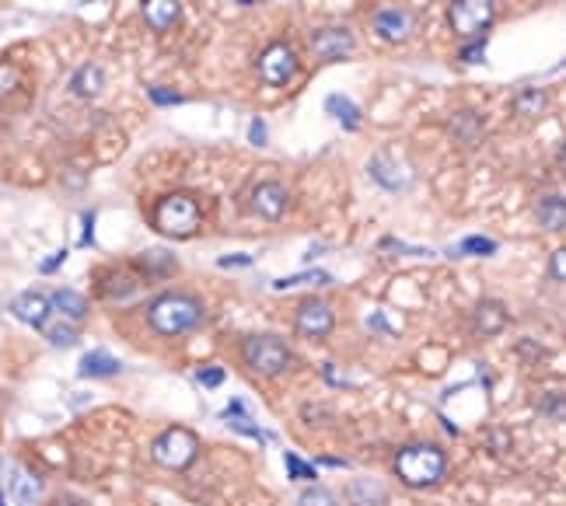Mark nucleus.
Wrapping results in <instances>:
<instances>
[{
    "label": "nucleus",
    "mask_w": 566,
    "mask_h": 506,
    "mask_svg": "<svg viewBox=\"0 0 566 506\" xmlns=\"http://www.w3.org/2000/svg\"><path fill=\"white\" fill-rule=\"evenodd\" d=\"M63 259H67V252H53V259H42V266H39V269H42V273H53V269L60 266Z\"/></svg>",
    "instance_id": "obj_36"
},
{
    "label": "nucleus",
    "mask_w": 566,
    "mask_h": 506,
    "mask_svg": "<svg viewBox=\"0 0 566 506\" xmlns=\"http://www.w3.org/2000/svg\"><path fill=\"white\" fill-rule=\"evenodd\" d=\"M98 290H102L105 297H130L133 290H137V283H133L130 276H119V273H116L109 283H105V287H98Z\"/></svg>",
    "instance_id": "obj_27"
},
{
    "label": "nucleus",
    "mask_w": 566,
    "mask_h": 506,
    "mask_svg": "<svg viewBox=\"0 0 566 506\" xmlns=\"http://www.w3.org/2000/svg\"><path fill=\"white\" fill-rule=\"evenodd\" d=\"M549 105V95L542 88H525L518 98H514V112L518 116H528V119H539Z\"/></svg>",
    "instance_id": "obj_21"
},
{
    "label": "nucleus",
    "mask_w": 566,
    "mask_h": 506,
    "mask_svg": "<svg viewBox=\"0 0 566 506\" xmlns=\"http://www.w3.org/2000/svg\"><path fill=\"white\" fill-rule=\"evenodd\" d=\"M11 311L18 315V322L42 329V325H49V311H53V304H49L46 294H35V290H28V294H21L18 301H14Z\"/></svg>",
    "instance_id": "obj_12"
},
{
    "label": "nucleus",
    "mask_w": 566,
    "mask_h": 506,
    "mask_svg": "<svg viewBox=\"0 0 566 506\" xmlns=\"http://www.w3.org/2000/svg\"><path fill=\"white\" fill-rule=\"evenodd\" d=\"M371 28L385 42H406L416 28V18L409 11H399V7H385V11H378L371 18Z\"/></svg>",
    "instance_id": "obj_11"
},
{
    "label": "nucleus",
    "mask_w": 566,
    "mask_h": 506,
    "mask_svg": "<svg viewBox=\"0 0 566 506\" xmlns=\"http://www.w3.org/2000/svg\"><path fill=\"white\" fill-rule=\"evenodd\" d=\"M200 381H203V384H221V381H224V370H203Z\"/></svg>",
    "instance_id": "obj_37"
},
{
    "label": "nucleus",
    "mask_w": 566,
    "mask_h": 506,
    "mask_svg": "<svg viewBox=\"0 0 566 506\" xmlns=\"http://www.w3.org/2000/svg\"><path fill=\"white\" fill-rule=\"evenodd\" d=\"M221 266H252V255H224Z\"/></svg>",
    "instance_id": "obj_35"
},
{
    "label": "nucleus",
    "mask_w": 566,
    "mask_h": 506,
    "mask_svg": "<svg viewBox=\"0 0 566 506\" xmlns=\"http://www.w3.org/2000/svg\"><path fill=\"white\" fill-rule=\"evenodd\" d=\"M493 21V4L490 0H458V4L448 7V25L455 28L458 35H483Z\"/></svg>",
    "instance_id": "obj_6"
},
{
    "label": "nucleus",
    "mask_w": 566,
    "mask_h": 506,
    "mask_svg": "<svg viewBox=\"0 0 566 506\" xmlns=\"http://www.w3.org/2000/svg\"><path fill=\"white\" fill-rule=\"evenodd\" d=\"M144 318H147V329H151L154 336H165V339L186 336V332H193L196 325L203 322V301L193 294L168 290V294H158L151 304H147Z\"/></svg>",
    "instance_id": "obj_1"
},
{
    "label": "nucleus",
    "mask_w": 566,
    "mask_h": 506,
    "mask_svg": "<svg viewBox=\"0 0 566 506\" xmlns=\"http://www.w3.org/2000/svg\"><path fill=\"white\" fill-rule=\"evenodd\" d=\"M102 88H105V70L98 67V63H84V67H77L74 77H70V91H74L77 98H95Z\"/></svg>",
    "instance_id": "obj_15"
},
{
    "label": "nucleus",
    "mask_w": 566,
    "mask_h": 506,
    "mask_svg": "<svg viewBox=\"0 0 566 506\" xmlns=\"http://www.w3.org/2000/svg\"><path fill=\"white\" fill-rule=\"evenodd\" d=\"M242 356L245 363L263 377H280L283 370L294 363V353H290L287 342L277 336H249L242 346Z\"/></svg>",
    "instance_id": "obj_5"
},
{
    "label": "nucleus",
    "mask_w": 566,
    "mask_h": 506,
    "mask_svg": "<svg viewBox=\"0 0 566 506\" xmlns=\"http://www.w3.org/2000/svg\"><path fill=\"white\" fill-rule=\"evenodd\" d=\"M18 81H21L18 67H14V63H0V98L11 95V91L18 88Z\"/></svg>",
    "instance_id": "obj_30"
},
{
    "label": "nucleus",
    "mask_w": 566,
    "mask_h": 506,
    "mask_svg": "<svg viewBox=\"0 0 566 506\" xmlns=\"http://www.w3.org/2000/svg\"><path fill=\"white\" fill-rule=\"evenodd\" d=\"M297 506H339L336 496L329 493V489H304L301 496H297Z\"/></svg>",
    "instance_id": "obj_26"
},
{
    "label": "nucleus",
    "mask_w": 566,
    "mask_h": 506,
    "mask_svg": "<svg viewBox=\"0 0 566 506\" xmlns=\"http://www.w3.org/2000/svg\"><path fill=\"white\" fill-rule=\"evenodd\" d=\"M53 506H84V500H77V496H70V493H63V496H56Z\"/></svg>",
    "instance_id": "obj_38"
},
{
    "label": "nucleus",
    "mask_w": 566,
    "mask_h": 506,
    "mask_svg": "<svg viewBox=\"0 0 566 506\" xmlns=\"http://www.w3.org/2000/svg\"><path fill=\"white\" fill-rule=\"evenodd\" d=\"M297 336L304 339H325L332 332V325H336V315H332V308L325 301H318V297H308V301L297 308Z\"/></svg>",
    "instance_id": "obj_8"
},
{
    "label": "nucleus",
    "mask_w": 566,
    "mask_h": 506,
    "mask_svg": "<svg viewBox=\"0 0 566 506\" xmlns=\"http://www.w3.org/2000/svg\"><path fill=\"white\" fill-rule=\"evenodd\" d=\"M483 56H486V42H483V39L462 49V60H469V63H483Z\"/></svg>",
    "instance_id": "obj_32"
},
{
    "label": "nucleus",
    "mask_w": 566,
    "mask_h": 506,
    "mask_svg": "<svg viewBox=\"0 0 566 506\" xmlns=\"http://www.w3.org/2000/svg\"><path fill=\"white\" fill-rule=\"evenodd\" d=\"M11 493L18 496V503H32L35 496L42 493V486H39V479H32V475L25 472V468L14 465L11 468Z\"/></svg>",
    "instance_id": "obj_22"
},
{
    "label": "nucleus",
    "mask_w": 566,
    "mask_h": 506,
    "mask_svg": "<svg viewBox=\"0 0 566 506\" xmlns=\"http://www.w3.org/2000/svg\"><path fill=\"white\" fill-rule=\"evenodd\" d=\"M325 112H332V116L339 119V126H343V130H357V126H360V109L350 102V98H343V95H329V98H325Z\"/></svg>",
    "instance_id": "obj_20"
},
{
    "label": "nucleus",
    "mask_w": 566,
    "mask_h": 506,
    "mask_svg": "<svg viewBox=\"0 0 566 506\" xmlns=\"http://www.w3.org/2000/svg\"><path fill=\"white\" fill-rule=\"evenodd\" d=\"M249 206H252V213L256 217H263V220H280L283 213H287V206H290V192H287V185H280V182H259L256 189H252V196H249Z\"/></svg>",
    "instance_id": "obj_9"
},
{
    "label": "nucleus",
    "mask_w": 566,
    "mask_h": 506,
    "mask_svg": "<svg viewBox=\"0 0 566 506\" xmlns=\"http://www.w3.org/2000/svg\"><path fill=\"white\" fill-rule=\"evenodd\" d=\"M287 465H290V472H294V475H301V479H315V472H311V468H304L297 458H287Z\"/></svg>",
    "instance_id": "obj_34"
},
{
    "label": "nucleus",
    "mask_w": 566,
    "mask_h": 506,
    "mask_svg": "<svg viewBox=\"0 0 566 506\" xmlns=\"http://www.w3.org/2000/svg\"><path fill=\"white\" fill-rule=\"evenodd\" d=\"M151 102L154 105H179L182 95L179 91H168V88H151Z\"/></svg>",
    "instance_id": "obj_31"
},
{
    "label": "nucleus",
    "mask_w": 566,
    "mask_h": 506,
    "mask_svg": "<svg viewBox=\"0 0 566 506\" xmlns=\"http://www.w3.org/2000/svg\"><path fill=\"white\" fill-rule=\"evenodd\" d=\"M119 370H123V363L116 356L102 353V349H95L81 360V377H116Z\"/></svg>",
    "instance_id": "obj_18"
},
{
    "label": "nucleus",
    "mask_w": 566,
    "mask_h": 506,
    "mask_svg": "<svg viewBox=\"0 0 566 506\" xmlns=\"http://www.w3.org/2000/svg\"><path fill=\"white\" fill-rule=\"evenodd\" d=\"M259 74H263L266 84H273V88H283V84H287L290 77L297 74L294 49H290L287 42H273V46H266L263 53H259Z\"/></svg>",
    "instance_id": "obj_7"
},
{
    "label": "nucleus",
    "mask_w": 566,
    "mask_h": 506,
    "mask_svg": "<svg viewBox=\"0 0 566 506\" xmlns=\"http://www.w3.org/2000/svg\"><path fill=\"white\" fill-rule=\"evenodd\" d=\"M472 315H476L479 336H500L507 329V308L500 301H479Z\"/></svg>",
    "instance_id": "obj_13"
},
{
    "label": "nucleus",
    "mask_w": 566,
    "mask_h": 506,
    "mask_svg": "<svg viewBox=\"0 0 566 506\" xmlns=\"http://www.w3.org/2000/svg\"><path fill=\"white\" fill-rule=\"evenodd\" d=\"M263 140H266V130H263V123L256 119V123H252V144H263Z\"/></svg>",
    "instance_id": "obj_39"
},
{
    "label": "nucleus",
    "mask_w": 566,
    "mask_h": 506,
    "mask_svg": "<svg viewBox=\"0 0 566 506\" xmlns=\"http://www.w3.org/2000/svg\"><path fill=\"white\" fill-rule=\"evenodd\" d=\"M455 252H465V255H493L497 252V241L490 238H465Z\"/></svg>",
    "instance_id": "obj_28"
},
{
    "label": "nucleus",
    "mask_w": 566,
    "mask_h": 506,
    "mask_svg": "<svg viewBox=\"0 0 566 506\" xmlns=\"http://www.w3.org/2000/svg\"><path fill=\"white\" fill-rule=\"evenodd\" d=\"M203 213H200V203L186 192H172L158 203V213H154V227L168 238H189V234L200 227Z\"/></svg>",
    "instance_id": "obj_3"
},
{
    "label": "nucleus",
    "mask_w": 566,
    "mask_h": 506,
    "mask_svg": "<svg viewBox=\"0 0 566 506\" xmlns=\"http://www.w3.org/2000/svg\"><path fill=\"white\" fill-rule=\"evenodd\" d=\"M42 329H46L53 346H70V342H77V332L70 329V325H42Z\"/></svg>",
    "instance_id": "obj_29"
},
{
    "label": "nucleus",
    "mask_w": 566,
    "mask_h": 506,
    "mask_svg": "<svg viewBox=\"0 0 566 506\" xmlns=\"http://www.w3.org/2000/svg\"><path fill=\"white\" fill-rule=\"evenodd\" d=\"M140 266L147 269V276H168L175 269V262L168 252H144L140 255Z\"/></svg>",
    "instance_id": "obj_23"
},
{
    "label": "nucleus",
    "mask_w": 566,
    "mask_h": 506,
    "mask_svg": "<svg viewBox=\"0 0 566 506\" xmlns=\"http://www.w3.org/2000/svg\"><path fill=\"white\" fill-rule=\"evenodd\" d=\"M151 458L158 461L168 472H186L196 458H200V437L193 430H182V426H172L165 430L151 447Z\"/></svg>",
    "instance_id": "obj_4"
},
{
    "label": "nucleus",
    "mask_w": 566,
    "mask_h": 506,
    "mask_svg": "<svg viewBox=\"0 0 566 506\" xmlns=\"http://www.w3.org/2000/svg\"><path fill=\"white\" fill-rule=\"evenodd\" d=\"M49 304H53L63 318H70V322H81V318L88 315V301H84L81 294H74V290H56V294L49 297Z\"/></svg>",
    "instance_id": "obj_19"
},
{
    "label": "nucleus",
    "mask_w": 566,
    "mask_h": 506,
    "mask_svg": "<svg viewBox=\"0 0 566 506\" xmlns=\"http://www.w3.org/2000/svg\"><path fill=\"white\" fill-rule=\"evenodd\" d=\"M535 217L546 231H563L566 227V203L560 192H546V196L535 199Z\"/></svg>",
    "instance_id": "obj_14"
},
{
    "label": "nucleus",
    "mask_w": 566,
    "mask_h": 506,
    "mask_svg": "<svg viewBox=\"0 0 566 506\" xmlns=\"http://www.w3.org/2000/svg\"><path fill=\"white\" fill-rule=\"evenodd\" d=\"M371 178L385 185V189H402V185H406L413 175H409V168H395L385 154H374V158H371Z\"/></svg>",
    "instance_id": "obj_16"
},
{
    "label": "nucleus",
    "mask_w": 566,
    "mask_h": 506,
    "mask_svg": "<svg viewBox=\"0 0 566 506\" xmlns=\"http://www.w3.org/2000/svg\"><path fill=\"white\" fill-rule=\"evenodd\" d=\"M308 283H329V273H322V269H311V273H301V276H287V280H277V283H273V290L308 287Z\"/></svg>",
    "instance_id": "obj_24"
},
{
    "label": "nucleus",
    "mask_w": 566,
    "mask_h": 506,
    "mask_svg": "<svg viewBox=\"0 0 566 506\" xmlns=\"http://www.w3.org/2000/svg\"><path fill=\"white\" fill-rule=\"evenodd\" d=\"M553 280L556 283L566 280V252H563V248H556V252H553Z\"/></svg>",
    "instance_id": "obj_33"
},
{
    "label": "nucleus",
    "mask_w": 566,
    "mask_h": 506,
    "mask_svg": "<svg viewBox=\"0 0 566 506\" xmlns=\"http://www.w3.org/2000/svg\"><path fill=\"white\" fill-rule=\"evenodd\" d=\"M539 412H542L546 419H553V423H563L566 409H563V395H560V391H549V395L539 402Z\"/></svg>",
    "instance_id": "obj_25"
},
{
    "label": "nucleus",
    "mask_w": 566,
    "mask_h": 506,
    "mask_svg": "<svg viewBox=\"0 0 566 506\" xmlns=\"http://www.w3.org/2000/svg\"><path fill=\"white\" fill-rule=\"evenodd\" d=\"M179 0H147L144 4V21L154 28V32H165L175 18H179Z\"/></svg>",
    "instance_id": "obj_17"
},
{
    "label": "nucleus",
    "mask_w": 566,
    "mask_h": 506,
    "mask_svg": "<svg viewBox=\"0 0 566 506\" xmlns=\"http://www.w3.org/2000/svg\"><path fill=\"white\" fill-rule=\"evenodd\" d=\"M357 49V39H353L350 28H318L311 32V53L322 56V60H346V56Z\"/></svg>",
    "instance_id": "obj_10"
},
{
    "label": "nucleus",
    "mask_w": 566,
    "mask_h": 506,
    "mask_svg": "<svg viewBox=\"0 0 566 506\" xmlns=\"http://www.w3.org/2000/svg\"><path fill=\"white\" fill-rule=\"evenodd\" d=\"M395 475L409 489H430L448 475V454L437 444H409L395 458Z\"/></svg>",
    "instance_id": "obj_2"
}]
</instances>
